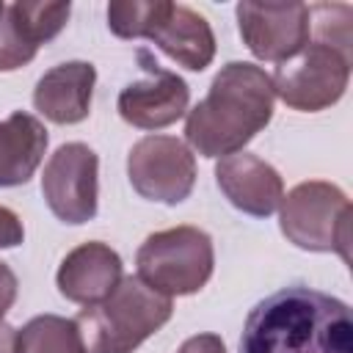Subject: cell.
<instances>
[{"label": "cell", "instance_id": "277c9868", "mask_svg": "<svg viewBox=\"0 0 353 353\" xmlns=\"http://www.w3.org/2000/svg\"><path fill=\"white\" fill-rule=\"evenodd\" d=\"M138 279L160 295L199 292L215 268V251L207 232L199 226H174L149 234L138 254Z\"/></svg>", "mask_w": 353, "mask_h": 353}, {"label": "cell", "instance_id": "603a6c76", "mask_svg": "<svg viewBox=\"0 0 353 353\" xmlns=\"http://www.w3.org/2000/svg\"><path fill=\"white\" fill-rule=\"evenodd\" d=\"M14 331L11 325H3L0 328V353H14Z\"/></svg>", "mask_w": 353, "mask_h": 353}, {"label": "cell", "instance_id": "2e32d148", "mask_svg": "<svg viewBox=\"0 0 353 353\" xmlns=\"http://www.w3.org/2000/svg\"><path fill=\"white\" fill-rule=\"evenodd\" d=\"M14 353H85L74 320L39 314L14 331Z\"/></svg>", "mask_w": 353, "mask_h": 353}, {"label": "cell", "instance_id": "52a82bcc", "mask_svg": "<svg viewBox=\"0 0 353 353\" xmlns=\"http://www.w3.org/2000/svg\"><path fill=\"white\" fill-rule=\"evenodd\" d=\"M127 176L138 196L160 204H179L196 185V160L179 138L146 135L127 154Z\"/></svg>", "mask_w": 353, "mask_h": 353}, {"label": "cell", "instance_id": "5b68a950", "mask_svg": "<svg viewBox=\"0 0 353 353\" xmlns=\"http://www.w3.org/2000/svg\"><path fill=\"white\" fill-rule=\"evenodd\" d=\"M281 234L303 251H336L350 262V201L331 182H301L281 199Z\"/></svg>", "mask_w": 353, "mask_h": 353}, {"label": "cell", "instance_id": "d6986e66", "mask_svg": "<svg viewBox=\"0 0 353 353\" xmlns=\"http://www.w3.org/2000/svg\"><path fill=\"white\" fill-rule=\"evenodd\" d=\"M36 58V47L19 33L11 8L0 3V72H14Z\"/></svg>", "mask_w": 353, "mask_h": 353}, {"label": "cell", "instance_id": "9a60e30c", "mask_svg": "<svg viewBox=\"0 0 353 353\" xmlns=\"http://www.w3.org/2000/svg\"><path fill=\"white\" fill-rule=\"evenodd\" d=\"M44 149L47 130L36 116L14 110L0 121V188L25 185L36 174Z\"/></svg>", "mask_w": 353, "mask_h": 353}, {"label": "cell", "instance_id": "ba28073f", "mask_svg": "<svg viewBox=\"0 0 353 353\" xmlns=\"http://www.w3.org/2000/svg\"><path fill=\"white\" fill-rule=\"evenodd\" d=\"M99 157L91 146L72 141L58 146L41 174V193L52 215L63 223H85L97 215Z\"/></svg>", "mask_w": 353, "mask_h": 353}, {"label": "cell", "instance_id": "3957f363", "mask_svg": "<svg viewBox=\"0 0 353 353\" xmlns=\"http://www.w3.org/2000/svg\"><path fill=\"white\" fill-rule=\"evenodd\" d=\"M171 314L174 303L168 295L154 292L138 276H124L108 298L80 309L74 325L85 353H132L157 334Z\"/></svg>", "mask_w": 353, "mask_h": 353}, {"label": "cell", "instance_id": "44dd1931", "mask_svg": "<svg viewBox=\"0 0 353 353\" xmlns=\"http://www.w3.org/2000/svg\"><path fill=\"white\" fill-rule=\"evenodd\" d=\"M17 276H14V270L6 265V262H0V328L6 325L3 323V317H6V312L14 306V301H17Z\"/></svg>", "mask_w": 353, "mask_h": 353}, {"label": "cell", "instance_id": "30bf717a", "mask_svg": "<svg viewBox=\"0 0 353 353\" xmlns=\"http://www.w3.org/2000/svg\"><path fill=\"white\" fill-rule=\"evenodd\" d=\"M138 58L146 69V77L121 88L116 102L119 116L138 130H163L188 113L190 88L176 72L157 66L146 50H141Z\"/></svg>", "mask_w": 353, "mask_h": 353}, {"label": "cell", "instance_id": "7402d4cb", "mask_svg": "<svg viewBox=\"0 0 353 353\" xmlns=\"http://www.w3.org/2000/svg\"><path fill=\"white\" fill-rule=\"evenodd\" d=\"M176 353H226V347H223L221 336H215V334H196V336L185 339Z\"/></svg>", "mask_w": 353, "mask_h": 353}, {"label": "cell", "instance_id": "9c48e42d", "mask_svg": "<svg viewBox=\"0 0 353 353\" xmlns=\"http://www.w3.org/2000/svg\"><path fill=\"white\" fill-rule=\"evenodd\" d=\"M237 25L245 47L259 61L284 63L309 44L306 3H240Z\"/></svg>", "mask_w": 353, "mask_h": 353}, {"label": "cell", "instance_id": "ac0fdd59", "mask_svg": "<svg viewBox=\"0 0 353 353\" xmlns=\"http://www.w3.org/2000/svg\"><path fill=\"white\" fill-rule=\"evenodd\" d=\"M163 11L165 0H116L108 6V28L119 39H149Z\"/></svg>", "mask_w": 353, "mask_h": 353}, {"label": "cell", "instance_id": "ffe728a7", "mask_svg": "<svg viewBox=\"0 0 353 353\" xmlns=\"http://www.w3.org/2000/svg\"><path fill=\"white\" fill-rule=\"evenodd\" d=\"M22 237H25V229L19 215L8 207H0V248H14L22 243Z\"/></svg>", "mask_w": 353, "mask_h": 353}, {"label": "cell", "instance_id": "7c38bea8", "mask_svg": "<svg viewBox=\"0 0 353 353\" xmlns=\"http://www.w3.org/2000/svg\"><path fill=\"white\" fill-rule=\"evenodd\" d=\"M121 279H124L121 256L110 245L97 240L72 248L55 273L58 292L66 301L83 303V306H91L108 298Z\"/></svg>", "mask_w": 353, "mask_h": 353}, {"label": "cell", "instance_id": "8992f818", "mask_svg": "<svg viewBox=\"0 0 353 353\" xmlns=\"http://www.w3.org/2000/svg\"><path fill=\"white\" fill-rule=\"evenodd\" d=\"M350 77V52L328 44L314 41L306 44L298 55L276 66L273 94L292 110L317 113L331 108L342 99Z\"/></svg>", "mask_w": 353, "mask_h": 353}, {"label": "cell", "instance_id": "6da1fadb", "mask_svg": "<svg viewBox=\"0 0 353 353\" xmlns=\"http://www.w3.org/2000/svg\"><path fill=\"white\" fill-rule=\"evenodd\" d=\"M240 353H353L350 309L306 284L284 287L248 312Z\"/></svg>", "mask_w": 353, "mask_h": 353}, {"label": "cell", "instance_id": "7a4b0ae2", "mask_svg": "<svg viewBox=\"0 0 353 353\" xmlns=\"http://www.w3.org/2000/svg\"><path fill=\"white\" fill-rule=\"evenodd\" d=\"M273 80L262 66L232 61L212 77L207 97L188 110L185 138L204 157H229L268 127Z\"/></svg>", "mask_w": 353, "mask_h": 353}, {"label": "cell", "instance_id": "8fae6325", "mask_svg": "<svg viewBox=\"0 0 353 353\" xmlns=\"http://www.w3.org/2000/svg\"><path fill=\"white\" fill-rule=\"evenodd\" d=\"M215 182L232 207L254 218L273 215L284 199L281 174L251 152L221 157L215 165Z\"/></svg>", "mask_w": 353, "mask_h": 353}, {"label": "cell", "instance_id": "4fadbf2b", "mask_svg": "<svg viewBox=\"0 0 353 353\" xmlns=\"http://www.w3.org/2000/svg\"><path fill=\"white\" fill-rule=\"evenodd\" d=\"M97 69L88 61H66L41 74L33 88L36 110L55 124H77L91 113Z\"/></svg>", "mask_w": 353, "mask_h": 353}, {"label": "cell", "instance_id": "e0dca14e", "mask_svg": "<svg viewBox=\"0 0 353 353\" xmlns=\"http://www.w3.org/2000/svg\"><path fill=\"white\" fill-rule=\"evenodd\" d=\"M8 8H11V17H14L19 33L36 50L41 44L52 41L63 30L69 11H72L69 3H14Z\"/></svg>", "mask_w": 353, "mask_h": 353}, {"label": "cell", "instance_id": "5bb4252c", "mask_svg": "<svg viewBox=\"0 0 353 353\" xmlns=\"http://www.w3.org/2000/svg\"><path fill=\"white\" fill-rule=\"evenodd\" d=\"M149 41H154L168 58L190 72L207 69L215 58V36L210 22L199 11L179 3H165L163 17L149 33Z\"/></svg>", "mask_w": 353, "mask_h": 353}]
</instances>
